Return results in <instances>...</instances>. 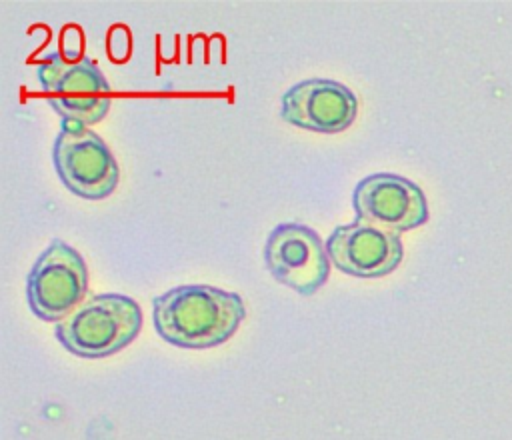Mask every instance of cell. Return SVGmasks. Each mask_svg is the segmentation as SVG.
I'll return each instance as SVG.
<instances>
[{"label": "cell", "mask_w": 512, "mask_h": 440, "mask_svg": "<svg viewBox=\"0 0 512 440\" xmlns=\"http://www.w3.org/2000/svg\"><path fill=\"white\" fill-rule=\"evenodd\" d=\"M142 312L124 294H94L56 324V338L72 354L104 358L128 346L140 332Z\"/></svg>", "instance_id": "7a4b0ae2"}, {"label": "cell", "mask_w": 512, "mask_h": 440, "mask_svg": "<svg viewBox=\"0 0 512 440\" xmlns=\"http://www.w3.org/2000/svg\"><path fill=\"white\" fill-rule=\"evenodd\" d=\"M244 314L240 294L208 284L176 286L152 300L156 332L180 348H210L226 342Z\"/></svg>", "instance_id": "6da1fadb"}, {"label": "cell", "mask_w": 512, "mask_h": 440, "mask_svg": "<svg viewBox=\"0 0 512 440\" xmlns=\"http://www.w3.org/2000/svg\"><path fill=\"white\" fill-rule=\"evenodd\" d=\"M38 82L62 122L92 126L110 108V86L92 58L66 60L50 54L38 64Z\"/></svg>", "instance_id": "3957f363"}, {"label": "cell", "mask_w": 512, "mask_h": 440, "mask_svg": "<svg viewBox=\"0 0 512 440\" xmlns=\"http://www.w3.org/2000/svg\"><path fill=\"white\" fill-rule=\"evenodd\" d=\"M330 262L356 278H380L390 274L402 260L400 234L384 226L356 218L336 226L326 238Z\"/></svg>", "instance_id": "52a82bcc"}, {"label": "cell", "mask_w": 512, "mask_h": 440, "mask_svg": "<svg viewBox=\"0 0 512 440\" xmlns=\"http://www.w3.org/2000/svg\"><path fill=\"white\" fill-rule=\"evenodd\" d=\"M358 112L356 94L328 78H308L290 86L280 100V116L288 124L320 134L346 130Z\"/></svg>", "instance_id": "9c48e42d"}, {"label": "cell", "mask_w": 512, "mask_h": 440, "mask_svg": "<svg viewBox=\"0 0 512 440\" xmlns=\"http://www.w3.org/2000/svg\"><path fill=\"white\" fill-rule=\"evenodd\" d=\"M54 168L62 184L80 198L102 200L118 184V164L108 144L88 126L62 122L52 148Z\"/></svg>", "instance_id": "277c9868"}, {"label": "cell", "mask_w": 512, "mask_h": 440, "mask_svg": "<svg viewBox=\"0 0 512 440\" xmlns=\"http://www.w3.org/2000/svg\"><path fill=\"white\" fill-rule=\"evenodd\" d=\"M264 262L274 280L302 296L314 294L328 280L332 264L318 232L300 222H282L270 230Z\"/></svg>", "instance_id": "8992f818"}, {"label": "cell", "mask_w": 512, "mask_h": 440, "mask_svg": "<svg viewBox=\"0 0 512 440\" xmlns=\"http://www.w3.org/2000/svg\"><path fill=\"white\" fill-rule=\"evenodd\" d=\"M352 206L356 218L398 234L428 220V206L420 186L392 172H376L362 178L354 188Z\"/></svg>", "instance_id": "ba28073f"}, {"label": "cell", "mask_w": 512, "mask_h": 440, "mask_svg": "<svg viewBox=\"0 0 512 440\" xmlns=\"http://www.w3.org/2000/svg\"><path fill=\"white\" fill-rule=\"evenodd\" d=\"M88 290V270L76 248L54 238L36 258L28 280L26 296L30 310L48 322L64 320L82 304Z\"/></svg>", "instance_id": "5b68a950"}]
</instances>
